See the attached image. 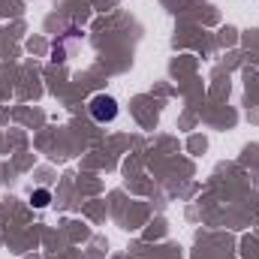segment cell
<instances>
[{"instance_id": "6da1fadb", "label": "cell", "mask_w": 259, "mask_h": 259, "mask_svg": "<svg viewBox=\"0 0 259 259\" xmlns=\"http://www.w3.org/2000/svg\"><path fill=\"white\" fill-rule=\"evenodd\" d=\"M88 112H91V118H94L97 124H112V121L118 118V100L109 97V94H97V97L91 100Z\"/></svg>"}, {"instance_id": "7a4b0ae2", "label": "cell", "mask_w": 259, "mask_h": 259, "mask_svg": "<svg viewBox=\"0 0 259 259\" xmlns=\"http://www.w3.org/2000/svg\"><path fill=\"white\" fill-rule=\"evenodd\" d=\"M30 202H33V208H46V205L52 202V193H49V190H33Z\"/></svg>"}]
</instances>
